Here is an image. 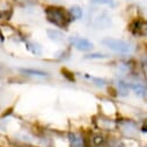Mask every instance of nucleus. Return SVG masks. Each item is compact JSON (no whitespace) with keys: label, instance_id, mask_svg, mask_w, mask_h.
Wrapping results in <instances>:
<instances>
[{"label":"nucleus","instance_id":"nucleus-1","mask_svg":"<svg viewBox=\"0 0 147 147\" xmlns=\"http://www.w3.org/2000/svg\"><path fill=\"white\" fill-rule=\"evenodd\" d=\"M45 16L50 23L61 29H66L72 21L68 11L58 6H48L45 8Z\"/></svg>","mask_w":147,"mask_h":147},{"label":"nucleus","instance_id":"nucleus-2","mask_svg":"<svg viewBox=\"0 0 147 147\" xmlns=\"http://www.w3.org/2000/svg\"><path fill=\"white\" fill-rule=\"evenodd\" d=\"M101 44L109 49L110 51H113L115 53L119 55H131L134 52L136 47L125 40H119V38H114V37H105L101 41Z\"/></svg>","mask_w":147,"mask_h":147},{"label":"nucleus","instance_id":"nucleus-3","mask_svg":"<svg viewBox=\"0 0 147 147\" xmlns=\"http://www.w3.org/2000/svg\"><path fill=\"white\" fill-rule=\"evenodd\" d=\"M117 131L124 138H127V139H136L139 136L138 123L129 118L117 119Z\"/></svg>","mask_w":147,"mask_h":147},{"label":"nucleus","instance_id":"nucleus-4","mask_svg":"<svg viewBox=\"0 0 147 147\" xmlns=\"http://www.w3.org/2000/svg\"><path fill=\"white\" fill-rule=\"evenodd\" d=\"M95 126L97 127V130L102 131V132H111L117 130V121L113 117H110L109 115H104V114H98L95 117Z\"/></svg>","mask_w":147,"mask_h":147},{"label":"nucleus","instance_id":"nucleus-5","mask_svg":"<svg viewBox=\"0 0 147 147\" xmlns=\"http://www.w3.org/2000/svg\"><path fill=\"white\" fill-rule=\"evenodd\" d=\"M90 24L95 29H107L113 24V19L107 12H98L90 19Z\"/></svg>","mask_w":147,"mask_h":147},{"label":"nucleus","instance_id":"nucleus-6","mask_svg":"<svg viewBox=\"0 0 147 147\" xmlns=\"http://www.w3.org/2000/svg\"><path fill=\"white\" fill-rule=\"evenodd\" d=\"M68 42L72 48L81 52H89L94 49V43L86 37H81V36H72L68 38Z\"/></svg>","mask_w":147,"mask_h":147},{"label":"nucleus","instance_id":"nucleus-7","mask_svg":"<svg viewBox=\"0 0 147 147\" xmlns=\"http://www.w3.org/2000/svg\"><path fill=\"white\" fill-rule=\"evenodd\" d=\"M108 137L102 131L90 132L87 136V147H105Z\"/></svg>","mask_w":147,"mask_h":147},{"label":"nucleus","instance_id":"nucleus-8","mask_svg":"<svg viewBox=\"0 0 147 147\" xmlns=\"http://www.w3.org/2000/svg\"><path fill=\"white\" fill-rule=\"evenodd\" d=\"M66 140L69 147H87V136H84L81 132H68Z\"/></svg>","mask_w":147,"mask_h":147},{"label":"nucleus","instance_id":"nucleus-9","mask_svg":"<svg viewBox=\"0 0 147 147\" xmlns=\"http://www.w3.org/2000/svg\"><path fill=\"white\" fill-rule=\"evenodd\" d=\"M19 72L22 76L28 78H36V79H49L50 73L40 68H19Z\"/></svg>","mask_w":147,"mask_h":147},{"label":"nucleus","instance_id":"nucleus-10","mask_svg":"<svg viewBox=\"0 0 147 147\" xmlns=\"http://www.w3.org/2000/svg\"><path fill=\"white\" fill-rule=\"evenodd\" d=\"M130 84V90H132L137 96L147 100V84L142 81H132Z\"/></svg>","mask_w":147,"mask_h":147},{"label":"nucleus","instance_id":"nucleus-11","mask_svg":"<svg viewBox=\"0 0 147 147\" xmlns=\"http://www.w3.org/2000/svg\"><path fill=\"white\" fill-rule=\"evenodd\" d=\"M84 78L86 80H88L89 82H92L93 86H95L97 88H101V89H103V88H105V87L109 86L108 80H105L104 78H101V77H94V76H90V74H87V73H85Z\"/></svg>","mask_w":147,"mask_h":147},{"label":"nucleus","instance_id":"nucleus-12","mask_svg":"<svg viewBox=\"0 0 147 147\" xmlns=\"http://www.w3.org/2000/svg\"><path fill=\"white\" fill-rule=\"evenodd\" d=\"M24 44H26V49H27L30 53H32L34 56L40 57V56L43 55V48H42V45H41L38 42L27 40V41L24 42Z\"/></svg>","mask_w":147,"mask_h":147},{"label":"nucleus","instance_id":"nucleus-13","mask_svg":"<svg viewBox=\"0 0 147 147\" xmlns=\"http://www.w3.org/2000/svg\"><path fill=\"white\" fill-rule=\"evenodd\" d=\"M47 35H48V38L55 43H63L65 41V35L59 29H48Z\"/></svg>","mask_w":147,"mask_h":147},{"label":"nucleus","instance_id":"nucleus-14","mask_svg":"<svg viewBox=\"0 0 147 147\" xmlns=\"http://www.w3.org/2000/svg\"><path fill=\"white\" fill-rule=\"evenodd\" d=\"M115 89L119 96H126L130 92V84L123 79H118L115 82Z\"/></svg>","mask_w":147,"mask_h":147},{"label":"nucleus","instance_id":"nucleus-15","mask_svg":"<svg viewBox=\"0 0 147 147\" xmlns=\"http://www.w3.org/2000/svg\"><path fill=\"white\" fill-rule=\"evenodd\" d=\"M68 13H69V16L72 19V21H78V20H81L82 16H84V11L80 6H72L68 8Z\"/></svg>","mask_w":147,"mask_h":147},{"label":"nucleus","instance_id":"nucleus-16","mask_svg":"<svg viewBox=\"0 0 147 147\" xmlns=\"http://www.w3.org/2000/svg\"><path fill=\"white\" fill-rule=\"evenodd\" d=\"M134 32L141 37H147V21H138L133 28Z\"/></svg>","mask_w":147,"mask_h":147},{"label":"nucleus","instance_id":"nucleus-17","mask_svg":"<svg viewBox=\"0 0 147 147\" xmlns=\"http://www.w3.org/2000/svg\"><path fill=\"white\" fill-rule=\"evenodd\" d=\"M105 147H125V144L119 138L108 137V141H107V146Z\"/></svg>","mask_w":147,"mask_h":147},{"label":"nucleus","instance_id":"nucleus-18","mask_svg":"<svg viewBox=\"0 0 147 147\" xmlns=\"http://www.w3.org/2000/svg\"><path fill=\"white\" fill-rule=\"evenodd\" d=\"M110 56L107 53H100V52H93V53H87L84 59H88V60H101V59H107Z\"/></svg>","mask_w":147,"mask_h":147},{"label":"nucleus","instance_id":"nucleus-19","mask_svg":"<svg viewBox=\"0 0 147 147\" xmlns=\"http://www.w3.org/2000/svg\"><path fill=\"white\" fill-rule=\"evenodd\" d=\"M89 3L95 6H109V7H114L115 6V0H89Z\"/></svg>","mask_w":147,"mask_h":147},{"label":"nucleus","instance_id":"nucleus-20","mask_svg":"<svg viewBox=\"0 0 147 147\" xmlns=\"http://www.w3.org/2000/svg\"><path fill=\"white\" fill-rule=\"evenodd\" d=\"M14 1L22 6H31V5L37 4V0H14Z\"/></svg>","mask_w":147,"mask_h":147},{"label":"nucleus","instance_id":"nucleus-21","mask_svg":"<svg viewBox=\"0 0 147 147\" xmlns=\"http://www.w3.org/2000/svg\"><path fill=\"white\" fill-rule=\"evenodd\" d=\"M3 41H4V35H3L1 30H0V44H1V43H3Z\"/></svg>","mask_w":147,"mask_h":147}]
</instances>
